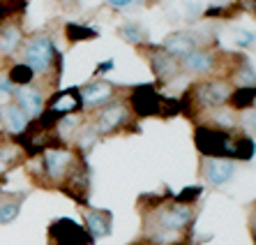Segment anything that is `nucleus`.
<instances>
[{
    "mask_svg": "<svg viewBox=\"0 0 256 245\" xmlns=\"http://www.w3.org/2000/svg\"><path fill=\"white\" fill-rule=\"evenodd\" d=\"M196 148L203 157H222V160H252L254 141L247 134H236L233 130L222 127H198L194 134Z\"/></svg>",
    "mask_w": 256,
    "mask_h": 245,
    "instance_id": "nucleus-1",
    "label": "nucleus"
},
{
    "mask_svg": "<svg viewBox=\"0 0 256 245\" xmlns=\"http://www.w3.org/2000/svg\"><path fill=\"white\" fill-rule=\"evenodd\" d=\"M76 160L78 157L74 155L72 150L60 148V146L46 148L42 153V157H40V162H42V173L51 183H62V180L67 178V173L72 171V167L76 164Z\"/></svg>",
    "mask_w": 256,
    "mask_h": 245,
    "instance_id": "nucleus-2",
    "label": "nucleus"
},
{
    "mask_svg": "<svg viewBox=\"0 0 256 245\" xmlns=\"http://www.w3.org/2000/svg\"><path fill=\"white\" fill-rule=\"evenodd\" d=\"M194 217V208L190 203H166L164 208L157 210V217H155V227L162 229V231H176L180 233L182 229L187 227Z\"/></svg>",
    "mask_w": 256,
    "mask_h": 245,
    "instance_id": "nucleus-3",
    "label": "nucleus"
},
{
    "mask_svg": "<svg viewBox=\"0 0 256 245\" xmlns=\"http://www.w3.org/2000/svg\"><path fill=\"white\" fill-rule=\"evenodd\" d=\"M130 100L138 116H171L164 97L152 86H138V88H134Z\"/></svg>",
    "mask_w": 256,
    "mask_h": 245,
    "instance_id": "nucleus-4",
    "label": "nucleus"
},
{
    "mask_svg": "<svg viewBox=\"0 0 256 245\" xmlns=\"http://www.w3.org/2000/svg\"><path fill=\"white\" fill-rule=\"evenodd\" d=\"M54 60H56V49H54V42L46 35L35 37L26 47V65L32 72H48L51 65H54Z\"/></svg>",
    "mask_w": 256,
    "mask_h": 245,
    "instance_id": "nucleus-5",
    "label": "nucleus"
},
{
    "mask_svg": "<svg viewBox=\"0 0 256 245\" xmlns=\"http://www.w3.org/2000/svg\"><path fill=\"white\" fill-rule=\"evenodd\" d=\"M48 236L58 245H92L90 233L70 217H60L48 227Z\"/></svg>",
    "mask_w": 256,
    "mask_h": 245,
    "instance_id": "nucleus-6",
    "label": "nucleus"
},
{
    "mask_svg": "<svg viewBox=\"0 0 256 245\" xmlns=\"http://www.w3.org/2000/svg\"><path fill=\"white\" fill-rule=\"evenodd\" d=\"M62 190L70 194L72 199L86 203L88 201V192H90V171L88 164L81 160H76V164L72 167V171L67 173V178L62 180Z\"/></svg>",
    "mask_w": 256,
    "mask_h": 245,
    "instance_id": "nucleus-7",
    "label": "nucleus"
},
{
    "mask_svg": "<svg viewBox=\"0 0 256 245\" xmlns=\"http://www.w3.org/2000/svg\"><path fill=\"white\" fill-rule=\"evenodd\" d=\"M201 169L210 185H224L236 173V164L231 160H222V157H203Z\"/></svg>",
    "mask_w": 256,
    "mask_h": 245,
    "instance_id": "nucleus-8",
    "label": "nucleus"
},
{
    "mask_svg": "<svg viewBox=\"0 0 256 245\" xmlns=\"http://www.w3.org/2000/svg\"><path fill=\"white\" fill-rule=\"evenodd\" d=\"M196 95L201 100V104H208V107H222L226 104L228 97H231V88H228L226 81H220V79H212V81H203L196 88Z\"/></svg>",
    "mask_w": 256,
    "mask_h": 245,
    "instance_id": "nucleus-9",
    "label": "nucleus"
},
{
    "mask_svg": "<svg viewBox=\"0 0 256 245\" xmlns=\"http://www.w3.org/2000/svg\"><path fill=\"white\" fill-rule=\"evenodd\" d=\"M81 107H84L81 93H78L76 88H70V90H62V93L54 95L51 104H48V111L58 120H62V118H67V116H72L74 111H78Z\"/></svg>",
    "mask_w": 256,
    "mask_h": 245,
    "instance_id": "nucleus-10",
    "label": "nucleus"
},
{
    "mask_svg": "<svg viewBox=\"0 0 256 245\" xmlns=\"http://www.w3.org/2000/svg\"><path fill=\"white\" fill-rule=\"evenodd\" d=\"M150 67H152V72H155L157 79H162V81H168V79L178 77L180 70H182L178 58L168 56L164 49H150Z\"/></svg>",
    "mask_w": 256,
    "mask_h": 245,
    "instance_id": "nucleus-11",
    "label": "nucleus"
},
{
    "mask_svg": "<svg viewBox=\"0 0 256 245\" xmlns=\"http://www.w3.org/2000/svg\"><path fill=\"white\" fill-rule=\"evenodd\" d=\"M125 120H127V107L122 102H116V104H108V107L102 111L92 130H95L97 134H108V132L118 130Z\"/></svg>",
    "mask_w": 256,
    "mask_h": 245,
    "instance_id": "nucleus-12",
    "label": "nucleus"
},
{
    "mask_svg": "<svg viewBox=\"0 0 256 245\" xmlns=\"http://www.w3.org/2000/svg\"><path fill=\"white\" fill-rule=\"evenodd\" d=\"M164 51L173 58H185L192 51H196V40L192 33H185V30H178V33H171V35L164 40Z\"/></svg>",
    "mask_w": 256,
    "mask_h": 245,
    "instance_id": "nucleus-13",
    "label": "nucleus"
},
{
    "mask_svg": "<svg viewBox=\"0 0 256 245\" xmlns=\"http://www.w3.org/2000/svg\"><path fill=\"white\" fill-rule=\"evenodd\" d=\"M111 224H114V215L111 210H86V231L90 233V238H104L111 233Z\"/></svg>",
    "mask_w": 256,
    "mask_h": 245,
    "instance_id": "nucleus-14",
    "label": "nucleus"
},
{
    "mask_svg": "<svg viewBox=\"0 0 256 245\" xmlns=\"http://www.w3.org/2000/svg\"><path fill=\"white\" fill-rule=\"evenodd\" d=\"M78 93H81V100H84L86 104L100 107V104L111 102V97H114V86L108 84V81H104V79H100V81L88 84L84 90H78Z\"/></svg>",
    "mask_w": 256,
    "mask_h": 245,
    "instance_id": "nucleus-15",
    "label": "nucleus"
},
{
    "mask_svg": "<svg viewBox=\"0 0 256 245\" xmlns=\"http://www.w3.org/2000/svg\"><path fill=\"white\" fill-rule=\"evenodd\" d=\"M16 97V107H21L28 116H37L42 114V107H44V95L37 93L32 88H21L18 93H14Z\"/></svg>",
    "mask_w": 256,
    "mask_h": 245,
    "instance_id": "nucleus-16",
    "label": "nucleus"
},
{
    "mask_svg": "<svg viewBox=\"0 0 256 245\" xmlns=\"http://www.w3.org/2000/svg\"><path fill=\"white\" fill-rule=\"evenodd\" d=\"M182 67L190 70V72L203 74V72H208V70L214 67V58H212V54H208V51H198L196 49V51H192L190 56L182 58Z\"/></svg>",
    "mask_w": 256,
    "mask_h": 245,
    "instance_id": "nucleus-17",
    "label": "nucleus"
},
{
    "mask_svg": "<svg viewBox=\"0 0 256 245\" xmlns=\"http://www.w3.org/2000/svg\"><path fill=\"white\" fill-rule=\"evenodd\" d=\"M233 109L244 111V109H252L256 104V86H240L238 90H231V97H228Z\"/></svg>",
    "mask_w": 256,
    "mask_h": 245,
    "instance_id": "nucleus-18",
    "label": "nucleus"
},
{
    "mask_svg": "<svg viewBox=\"0 0 256 245\" xmlns=\"http://www.w3.org/2000/svg\"><path fill=\"white\" fill-rule=\"evenodd\" d=\"M21 30L16 28V26H5V28H0V54H14L18 49V44H21Z\"/></svg>",
    "mask_w": 256,
    "mask_h": 245,
    "instance_id": "nucleus-19",
    "label": "nucleus"
},
{
    "mask_svg": "<svg viewBox=\"0 0 256 245\" xmlns=\"http://www.w3.org/2000/svg\"><path fill=\"white\" fill-rule=\"evenodd\" d=\"M5 118H7V125H10V130H12L14 134L26 132V127L30 125L28 114H26L21 107H16V104H10V107L5 109Z\"/></svg>",
    "mask_w": 256,
    "mask_h": 245,
    "instance_id": "nucleus-20",
    "label": "nucleus"
},
{
    "mask_svg": "<svg viewBox=\"0 0 256 245\" xmlns=\"http://www.w3.org/2000/svg\"><path fill=\"white\" fill-rule=\"evenodd\" d=\"M32 77H35V72H32L26 63H18V65H14L12 70H10L7 81H10L12 86H21V88H26V86L32 84Z\"/></svg>",
    "mask_w": 256,
    "mask_h": 245,
    "instance_id": "nucleus-21",
    "label": "nucleus"
},
{
    "mask_svg": "<svg viewBox=\"0 0 256 245\" xmlns=\"http://www.w3.org/2000/svg\"><path fill=\"white\" fill-rule=\"evenodd\" d=\"M18 208H21V197L0 201V224H10V222L16 220V217H18Z\"/></svg>",
    "mask_w": 256,
    "mask_h": 245,
    "instance_id": "nucleus-22",
    "label": "nucleus"
},
{
    "mask_svg": "<svg viewBox=\"0 0 256 245\" xmlns=\"http://www.w3.org/2000/svg\"><path fill=\"white\" fill-rule=\"evenodd\" d=\"M118 35L125 40V42H130V44H138L146 37V33H143V28L138 24H134V21H130V24H125V26H120V30H118Z\"/></svg>",
    "mask_w": 256,
    "mask_h": 245,
    "instance_id": "nucleus-23",
    "label": "nucleus"
},
{
    "mask_svg": "<svg viewBox=\"0 0 256 245\" xmlns=\"http://www.w3.org/2000/svg\"><path fill=\"white\" fill-rule=\"evenodd\" d=\"M67 33V40L70 42H81V40H92L97 35L92 28H86V26H78V24H67L65 28Z\"/></svg>",
    "mask_w": 256,
    "mask_h": 245,
    "instance_id": "nucleus-24",
    "label": "nucleus"
},
{
    "mask_svg": "<svg viewBox=\"0 0 256 245\" xmlns=\"http://www.w3.org/2000/svg\"><path fill=\"white\" fill-rule=\"evenodd\" d=\"M198 197H201V187H187V190H182L178 197H176V201L178 203H190L192 206V201L198 199Z\"/></svg>",
    "mask_w": 256,
    "mask_h": 245,
    "instance_id": "nucleus-25",
    "label": "nucleus"
},
{
    "mask_svg": "<svg viewBox=\"0 0 256 245\" xmlns=\"http://www.w3.org/2000/svg\"><path fill=\"white\" fill-rule=\"evenodd\" d=\"M256 40L254 33H250V30H236V44L238 47H252Z\"/></svg>",
    "mask_w": 256,
    "mask_h": 245,
    "instance_id": "nucleus-26",
    "label": "nucleus"
},
{
    "mask_svg": "<svg viewBox=\"0 0 256 245\" xmlns=\"http://www.w3.org/2000/svg\"><path fill=\"white\" fill-rule=\"evenodd\" d=\"M238 74H240V81H242L244 86H254V84H256V74L252 72V70H250V67H247V65H242V67H240V70H238Z\"/></svg>",
    "mask_w": 256,
    "mask_h": 245,
    "instance_id": "nucleus-27",
    "label": "nucleus"
},
{
    "mask_svg": "<svg viewBox=\"0 0 256 245\" xmlns=\"http://www.w3.org/2000/svg\"><path fill=\"white\" fill-rule=\"evenodd\" d=\"M10 95H14V86L2 77L0 79V97H10Z\"/></svg>",
    "mask_w": 256,
    "mask_h": 245,
    "instance_id": "nucleus-28",
    "label": "nucleus"
},
{
    "mask_svg": "<svg viewBox=\"0 0 256 245\" xmlns=\"http://www.w3.org/2000/svg\"><path fill=\"white\" fill-rule=\"evenodd\" d=\"M108 3H111V7H116V10H122V7L132 5L134 0H108Z\"/></svg>",
    "mask_w": 256,
    "mask_h": 245,
    "instance_id": "nucleus-29",
    "label": "nucleus"
},
{
    "mask_svg": "<svg viewBox=\"0 0 256 245\" xmlns=\"http://www.w3.org/2000/svg\"><path fill=\"white\" fill-rule=\"evenodd\" d=\"M247 125H250L252 130H256V109H252V114L247 116Z\"/></svg>",
    "mask_w": 256,
    "mask_h": 245,
    "instance_id": "nucleus-30",
    "label": "nucleus"
},
{
    "mask_svg": "<svg viewBox=\"0 0 256 245\" xmlns=\"http://www.w3.org/2000/svg\"><path fill=\"white\" fill-rule=\"evenodd\" d=\"M252 236H254V245H256V208L252 213Z\"/></svg>",
    "mask_w": 256,
    "mask_h": 245,
    "instance_id": "nucleus-31",
    "label": "nucleus"
},
{
    "mask_svg": "<svg viewBox=\"0 0 256 245\" xmlns=\"http://www.w3.org/2000/svg\"><path fill=\"white\" fill-rule=\"evenodd\" d=\"M254 5H256V0H254Z\"/></svg>",
    "mask_w": 256,
    "mask_h": 245,
    "instance_id": "nucleus-32",
    "label": "nucleus"
},
{
    "mask_svg": "<svg viewBox=\"0 0 256 245\" xmlns=\"http://www.w3.org/2000/svg\"><path fill=\"white\" fill-rule=\"evenodd\" d=\"M148 245H152V243H148Z\"/></svg>",
    "mask_w": 256,
    "mask_h": 245,
    "instance_id": "nucleus-33",
    "label": "nucleus"
}]
</instances>
